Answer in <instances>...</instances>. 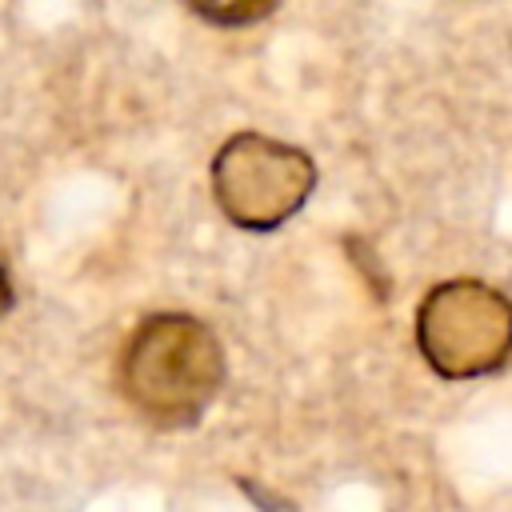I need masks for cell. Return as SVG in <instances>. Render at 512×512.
Listing matches in <instances>:
<instances>
[{
    "mask_svg": "<svg viewBox=\"0 0 512 512\" xmlns=\"http://www.w3.org/2000/svg\"><path fill=\"white\" fill-rule=\"evenodd\" d=\"M184 4L216 28H244V24L264 20L280 0H184Z\"/></svg>",
    "mask_w": 512,
    "mask_h": 512,
    "instance_id": "cell-4",
    "label": "cell"
},
{
    "mask_svg": "<svg viewBox=\"0 0 512 512\" xmlns=\"http://www.w3.org/2000/svg\"><path fill=\"white\" fill-rule=\"evenodd\" d=\"M12 296H16V292H12V276H8V268H4V260H0V316L12 308Z\"/></svg>",
    "mask_w": 512,
    "mask_h": 512,
    "instance_id": "cell-5",
    "label": "cell"
},
{
    "mask_svg": "<svg viewBox=\"0 0 512 512\" xmlns=\"http://www.w3.org/2000/svg\"><path fill=\"white\" fill-rule=\"evenodd\" d=\"M416 344L444 380H476L512 356V300L484 280H444L416 308Z\"/></svg>",
    "mask_w": 512,
    "mask_h": 512,
    "instance_id": "cell-2",
    "label": "cell"
},
{
    "mask_svg": "<svg viewBox=\"0 0 512 512\" xmlns=\"http://www.w3.org/2000/svg\"><path fill=\"white\" fill-rule=\"evenodd\" d=\"M116 380L136 416L156 428H188L224 384V352L196 316L160 312L124 340Z\"/></svg>",
    "mask_w": 512,
    "mask_h": 512,
    "instance_id": "cell-1",
    "label": "cell"
},
{
    "mask_svg": "<svg viewBox=\"0 0 512 512\" xmlns=\"http://www.w3.org/2000/svg\"><path fill=\"white\" fill-rule=\"evenodd\" d=\"M312 184V156L260 132H236L212 156V200L236 228L248 232L280 228L304 208Z\"/></svg>",
    "mask_w": 512,
    "mask_h": 512,
    "instance_id": "cell-3",
    "label": "cell"
}]
</instances>
